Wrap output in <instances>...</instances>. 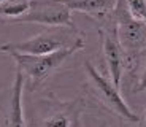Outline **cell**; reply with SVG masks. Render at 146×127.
<instances>
[{
  "label": "cell",
  "mask_w": 146,
  "mask_h": 127,
  "mask_svg": "<svg viewBox=\"0 0 146 127\" xmlns=\"http://www.w3.org/2000/svg\"><path fill=\"white\" fill-rule=\"evenodd\" d=\"M83 48H84V40L80 38L72 46L62 48V49L49 53V54L32 56V54H21V53H10V56L15 59L18 70H21L24 73V76L29 78L30 81L29 89L35 91L36 87L43 84L70 56H73L76 51L83 49Z\"/></svg>",
  "instance_id": "1"
},
{
  "label": "cell",
  "mask_w": 146,
  "mask_h": 127,
  "mask_svg": "<svg viewBox=\"0 0 146 127\" xmlns=\"http://www.w3.org/2000/svg\"><path fill=\"white\" fill-rule=\"evenodd\" d=\"M81 37L78 35V29L72 27H48L46 30L40 32L38 35L32 37L29 40L19 41V43H7L0 48L5 53H21V54L41 56L59 51L62 48H68L75 45Z\"/></svg>",
  "instance_id": "2"
},
{
  "label": "cell",
  "mask_w": 146,
  "mask_h": 127,
  "mask_svg": "<svg viewBox=\"0 0 146 127\" xmlns=\"http://www.w3.org/2000/svg\"><path fill=\"white\" fill-rule=\"evenodd\" d=\"M114 25L121 46L129 56L138 54L146 48V24L132 18L124 0H117L114 7Z\"/></svg>",
  "instance_id": "3"
},
{
  "label": "cell",
  "mask_w": 146,
  "mask_h": 127,
  "mask_svg": "<svg viewBox=\"0 0 146 127\" xmlns=\"http://www.w3.org/2000/svg\"><path fill=\"white\" fill-rule=\"evenodd\" d=\"M13 22H33L46 27L64 25L76 29L72 21V10L60 0H32L29 11L13 19Z\"/></svg>",
  "instance_id": "4"
},
{
  "label": "cell",
  "mask_w": 146,
  "mask_h": 127,
  "mask_svg": "<svg viewBox=\"0 0 146 127\" xmlns=\"http://www.w3.org/2000/svg\"><path fill=\"white\" fill-rule=\"evenodd\" d=\"M84 68H86V73H88V78H89L92 91L95 92V95H97L110 110H113L116 114H119L121 118H124L129 122H138L140 116H137L135 113L129 108V105L124 102V98L121 97L119 87L114 86V84L111 83V80L105 78L89 61L84 62Z\"/></svg>",
  "instance_id": "5"
},
{
  "label": "cell",
  "mask_w": 146,
  "mask_h": 127,
  "mask_svg": "<svg viewBox=\"0 0 146 127\" xmlns=\"http://www.w3.org/2000/svg\"><path fill=\"white\" fill-rule=\"evenodd\" d=\"M99 35H100V40H102L103 57H105L106 67H108L111 83L116 87H119L122 72L127 67L130 56L124 51V48L121 46L116 33V25H114V29H99Z\"/></svg>",
  "instance_id": "6"
},
{
  "label": "cell",
  "mask_w": 146,
  "mask_h": 127,
  "mask_svg": "<svg viewBox=\"0 0 146 127\" xmlns=\"http://www.w3.org/2000/svg\"><path fill=\"white\" fill-rule=\"evenodd\" d=\"M24 73L16 68L15 83L11 86L10 102L5 116V127H26L24 111H22V91H24Z\"/></svg>",
  "instance_id": "7"
},
{
  "label": "cell",
  "mask_w": 146,
  "mask_h": 127,
  "mask_svg": "<svg viewBox=\"0 0 146 127\" xmlns=\"http://www.w3.org/2000/svg\"><path fill=\"white\" fill-rule=\"evenodd\" d=\"M72 11H81L91 16L105 18L106 15L113 13L117 0H60Z\"/></svg>",
  "instance_id": "8"
},
{
  "label": "cell",
  "mask_w": 146,
  "mask_h": 127,
  "mask_svg": "<svg viewBox=\"0 0 146 127\" xmlns=\"http://www.w3.org/2000/svg\"><path fill=\"white\" fill-rule=\"evenodd\" d=\"M32 0H3L0 3V16L3 18H11V21L24 13H27L30 8Z\"/></svg>",
  "instance_id": "9"
},
{
  "label": "cell",
  "mask_w": 146,
  "mask_h": 127,
  "mask_svg": "<svg viewBox=\"0 0 146 127\" xmlns=\"http://www.w3.org/2000/svg\"><path fill=\"white\" fill-rule=\"evenodd\" d=\"M75 119L67 111H56L44 119V127H73Z\"/></svg>",
  "instance_id": "10"
},
{
  "label": "cell",
  "mask_w": 146,
  "mask_h": 127,
  "mask_svg": "<svg viewBox=\"0 0 146 127\" xmlns=\"http://www.w3.org/2000/svg\"><path fill=\"white\" fill-rule=\"evenodd\" d=\"M124 3L132 18L146 24V0H124Z\"/></svg>",
  "instance_id": "11"
},
{
  "label": "cell",
  "mask_w": 146,
  "mask_h": 127,
  "mask_svg": "<svg viewBox=\"0 0 146 127\" xmlns=\"http://www.w3.org/2000/svg\"><path fill=\"white\" fill-rule=\"evenodd\" d=\"M135 91L137 92H146V64L141 70V75H140V78H138V84H137Z\"/></svg>",
  "instance_id": "12"
},
{
  "label": "cell",
  "mask_w": 146,
  "mask_h": 127,
  "mask_svg": "<svg viewBox=\"0 0 146 127\" xmlns=\"http://www.w3.org/2000/svg\"><path fill=\"white\" fill-rule=\"evenodd\" d=\"M145 127H146V113H145Z\"/></svg>",
  "instance_id": "13"
},
{
  "label": "cell",
  "mask_w": 146,
  "mask_h": 127,
  "mask_svg": "<svg viewBox=\"0 0 146 127\" xmlns=\"http://www.w3.org/2000/svg\"><path fill=\"white\" fill-rule=\"evenodd\" d=\"M2 2H3V0H0V3H2Z\"/></svg>",
  "instance_id": "14"
}]
</instances>
